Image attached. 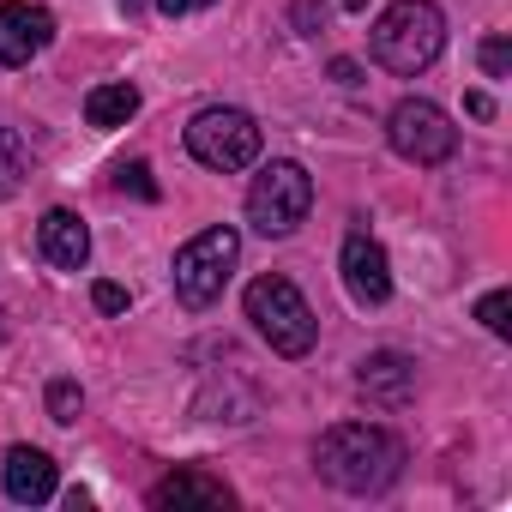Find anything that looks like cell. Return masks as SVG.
<instances>
[{"label":"cell","instance_id":"obj_1","mask_svg":"<svg viewBox=\"0 0 512 512\" xmlns=\"http://www.w3.org/2000/svg\"><path fill=\"white\" fill-rule=\"evenodd\" d=\"M314 470L338 494H386L404 476V440L386 434L380 422H338L320 434Z\"/></svg>","mask_w":512,"mask_h":512},{"label":"cell","instance_id":"obj_2","mask_svg":"<svg viewBox=\"0 0 512 512\" xmlns=\"http://www.w3.org/2000/svg\"><path fill=\"white\" fill-rule=\"evenodd\" d=\"M374 61L398 79H416L440 61L446 49V13L434 0H392V7L374 19V37H368Z\"/></svg>","mask_w":512,"mask_h":512},{"label":"cell","instance_id":"obj_3","mask_svg":"<svg viewBox=\"0 0 512 512\" xmlns=\"http://www.w3.org/2000/svg\"><path fill=\"white\" fill-rule=\"evenodd\" d=\"M247 320H253V332H260L278 356H308L314 338H320V320H314L308 296L290 278H278V272L247 284Z\"/></svg>","mask_w":512,"mask_h":512},{"label":"cell","instance_id":"obj_4","mask_svg":"<svg viewBox=\"0 0 512 512\" xmlns=\"http://www.w3.org/2000/svg\"><path fill=\"white\" fill-rule=\"evenodd\" d=\"M308 211H314V175L302 163L278 157V163H266L260 175H253V187H247V223L260 229V235H272V241L296 235L308 223Z\"/></svg>","mask_w":512,"mask_h":512},{"label":"cell","instance_id":"obj_5","mask_svg":"<svg viewBox=\"0 0 512 512\" xmlns=\"http://www.w3.org/2000/svg\"><path fill=\"white\" fill-rule=\"evenodd\" d=\"M260 145H266L260 121H253L247 109H229V103H211V109H199V115L187 121V151H193L205 169H217V175L247 169L253 157H260Z\"/></svg>","mask_w":512,"mask_h":512},{"label":"cell","instance_id":"obj_6","mask_svg":"<svg viewBox=\"0 0 512 512\" xmlns=\"http://www.w3.org/2000/svg\"><path fill=\"white\" fill-rule=\"evenodd\" d=\"M235 260H241V235H235L229 223L199 229V235L175 253V296H181V308H211V302L223 296Z\"/></svg>","mask_w":512,"mask_h":512},{"label":"cell","instance_id":"obj_7","mask_svg":"<svg viewBox=\"0 0 512 512\" xmlns=\"http://www.w3.org/2000/svg\"><path fill=\"white\" fill-rule=\"evenodd\" d=\"M386 145L404 157V163H446L452 151H458V127L446 121V109L440 103H428V97H404L392 115H386Z\"/></svg>","mask_w":512,"mask_h":512},{"label":"cell","instance_id":"obj_8","mask_svg":"<svg viewBox=\"0 0 512 512\" xmlns=\"http://www.w3.org/2000/svg\"><path fill=\"white\" fill-rule=\"evenodd\" d=\"M55 43V13L37 0H7L0 7V67H31Z\"/></svg>","mask_w":512,"mask_h":512},{"label":"cell","instance_id":"obj_9","mask_svg":"<svg viewBox=\"0 0 512 512\" xmlns=\"http://www.w3.org/2000/svg\"><path fill=\"white\" fill-rule=\"evenodd\" d=\"M338 272H344V290H350L356 308H380V302L392 296V260H386V247H380L374 235H362V229L344 241Z\"/></svg>","mask_w":512,"mask_h":512},{"label":"cell","instance_id":"obj_10","mask_svg":"<svg viewBox=\"0 0 512 512\" xmlns=\"http://www.w3.org/2000/svg\"><path fill=\"white\" fill-rule=\"evenodd\" d=\"M356 386H362L374 404L398 410V404H410V392H416V362H410L404 350H374V356L356 368Z\"/></svg>","mask_w":512,"mask_h":512},{"label":"cell","instance_id":"obj_11","mask_svg":"<svg viewBox=\"0 0 512 512\" xmlns=\"http://www.w3.org/2000/svg\"><path fill=\"white\" fill-rule=\"evenodd\" d=\"M37 241H43V260H49V266H61V272H85V260H91V229H85L67 205L43 211Z\"/></svg>","mask_w":512,"mask_h":512},{"label":"cell","instance_id":"obj_12","mask_svg":"<svg viewBox=\"0 0 512 512\" xmlns=\"http://www.w3.org/2000/svg\"><path fill=\"white\" fill-rule=\"evenodd\" d=\"M0 482H7V500L43 506V500L55 494V458L37 452V446H13V452H7V470H0Z\"/></svg>","mask_w":512,"mask_h":512},{"label":"cell","instance_id":"obj_13","mask_svg":"<svg viewBox=\"0 0 512 512\" xmlns=\"http://www.w3.org/2000/svg\"><path fill=\"white\" fill-rule=\"evenodd\" d=\"M151 506L169 512V506H229V488L217 476H199V470H175L151 488Z\"/></svg>","mask_w":512,"mask_h":512},{"label":"cell","instance_id":"obj_14","mask_svg":"<svg viewBox=\"0 0 512 512\" xmlns=\"http://www.w3.org/2000/svg\"><path fill=\"white\" fill-rule=\"evenodd\" d=\"M139 115V85H97L91 97H85V121L97 127V133H115V127H127Z\"/></svg>","mask_w":512,"mask_h":512},{"label":"cell","instance_id":"obj_15","mask_svg":"<svg viewBox=\"0 0 512 512\" xmlns=\"http://www.w3.org/2000/svg\"><path fill=\"white\" fill-rule=\"evenodd\" d=\"M31 175V145L19 127H0V199H13Z\"/></svg>","mask_w":512,"mask_h":512},{"label":"cell","instance_id":"obj_16","mask_svg":"<svg viewBox=\"0 0 512 512\" xmlns=\"http://www.w3.org/2000/svg\"><path fill=\"white\" fill-rule=\"evenodd\" d=\"M79 410H85V392H79V380H49V422L73 428V422H79Z\"/></svg>","mask_w":512,"mask_h":512},{"label":"cell","instance_id":"obj_17","mask_svg":"<svg viewBox=\"0 0 512 512\" xmlns=\"http://www.w3.org/2000/svg\"><path fill=\"white\" fill-rule=\"evenodd\" d=\"M506 314H512V296H506V290H488V296L476 302V320H482L494 338H506V332H512V320H506Z\"/></svg>","mask_w":512,"mask_h":512},{"label":"cell","instance_id":"obj_18","mask_svg":"<svg viewBox=\"0 0 512 512\" xmlns=\"http://www.w3.org/2000/svg\"><path fill=\"white\" fill-rule=\"evenodd\" d=\"M115 187H121V193H139V199H157L151 163H115Z\"/></svg>","mask_w":512,"mask_h":512},{"label":"cell","instance_id":"obj_19","mask_svg":"<svg viewBox=\"0 0 512 512\" xmlns=\"http://www.w3.org/2000/svg\"><path fill=\"white\" fill-rule=\"evenodd\" d=\"M476 61H482L488 79H506V73H512V43H506V37H488V43L476 49Z\"/></svg>","mask_w":512,"mask_h":512},{"label":"cell","instance_id":"obj_20","mask_svg":"<svg viewBox=\"0 0 512 512\" xmlns=\"http://www.w3.org/2000/svg\"><path fill=\"white\" fill-rule=\"evenodd\" d=\"M91 302H97V308H103V314H127V302H133V296H127V290H121V284H109V278H103V284H97V290H91Z\"/></svg>","mask_w":512,"mask_h":512},{"label":"cell","instance_id":"obj_21","mask_svg":"<svg viewBox=\"0 0 512 512\" xmlns=\"http://www.w3.org/2000/svg\"><path fill=\"white\" fill-rule=\"evenodd\" d=\"M320 25H326V0H296V31L314 37Z\"/></svg>","mask_w":512,"mask_h":512},{"label":"cell","instance_id":"obj_22","mask_svg":"<svg viewBox=\"0 0 512 512\" xmlns=\"http://www.w3.org/2000/svg\"><path fill=\"white\" fill-rule=\"evenodd\" d=\"M464 109H470L476 121H488V115H494V97H488V91H470V97H464Z\"/></svg>","mask_w":512,"mask_h":512},{"label":"cell","instance_id":"obj_23","mask_svg":"<svg viewBox=\"0 0 512 512\" xmlns=\"http://www.w3.org/2000/svg\"><path fill=\"white\" fill-rule=\"evenodd\" d=\"M193 7H211V0H157V13H169V19H181V13H193Z\"/></svg>","mask_w":512,"mask_h":512},{"label":"cell","instance_id":"obj_24","mask_svg":"<svg viewBox=\"0 0 512 512\" xmlns=\"http://www.w3.org/2000/svg\"><path fill=\"white\" fill-rule=\"evenodd\" d=\"M332 79H338V85H356V79H362V67H356V61H332Z\"/></svg>","mask_w":512,"mask_h":512},{"label":"cell","instance_id":"obj_25","mask_svg":"<svg viewBox=\"0 0 512 512\" xmlns=\"http://www.w3.org/2000/svg\"><path fill=\"white\" fill-rule=\"evenodd\" d=\"M145 7H151V0H121V13H127V19H139Z\"/></svg>","mask_w":512,"mask_h":512},{"label":"cell","instance_id":"obj_26","mask_svg":"<svg viewBox=\"0 0 512 512\" xmlns=\"http://www.w3.org/2000/svg\"><path fill=\"white\" fill-rule=\"evenodd\" d=\"M362 7H368V0H344V13H362Z\"/></svg>","mask_w":512,"mask_h":512},{"label":"cell","instance_id":"obj_27","mask_svg":"<svg viewBox=\"0 0 512 512\" xmlns=\"http://www.w3.org/2000/svg\"><path fill=\"white\" fill-rule=\"evenodd\" d=\"M0 338H7V314H0Z\"/></svg>","mask_w":512,"mask_h":512}]
</instances>
